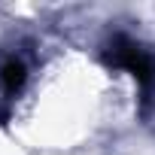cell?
Listing matches in <instances>:
<instances>
[{"label": "cell", "instance_id": "obj_1", "mask_svg": "<svg viewBox=\"0 0 155 155\" xmlns=\"http://www.w3.org/2000/svg\"><path fill=\"white\" fill-rule=\"evenodd\" d=\"M107 64H113V67H125L134 79L140 82V88L143 91H152V85H155V58L140 46V43H134V40H128V37H113V43L107 46Z\"/></svg>", "mask_w": 155, "mask_h": 155}, {"label": "cell", "instance_id": "obj_2", "mask_svg": "<svg viewBox=\"0 0 155 155\" xmlns=\"http://www.w3.org/2000/svg\"><path fill=\"white\" fill-rule=\"evenodd\" d=\"M25 79H28V70H25V64L18 58H9L3 67H0V82H3V91L6 94H15L25 85Z\"/></svg>", "mask_w": 155, "mask_h": 155}]
</instances>
